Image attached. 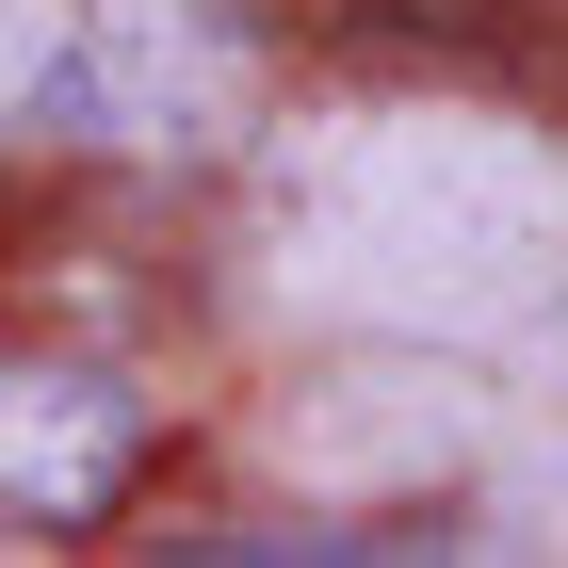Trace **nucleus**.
Segmentation results:
<instances>
[{
    "instance_id": "nucleus-1",
    "label": "nucleus",
    "mask_w": 568,
    "mask_h": 568,
    "mask_svg": "<svg viewBox=\"0 0 568 568\" xmlns=\"http://www.w3.org/2000/svg\"><path fill=\"white\" fill-rule=\"evenodd\" d=\"M33 131L98 146V163H212L261 114V49L227 0H65L33 33Z\"/></svg>"
},
{
    "instance_id": "nucleus-2",
    "label": "nucleus",
    "mask_w": 568,
    "mask_h": 568,
    "mask_svg": "<svg viewBox=\"0 0 568 568\" xmlns=\"http://www.w3.org/2000/svg\"><path fill=\"white\" fill-rule=\"evenodd\" d=\"M146 471V390L98 357H0V520H114Z\"/></svg>"
},
{
    "instance_id": "nucleus-3",
    "label": "nucleus",
    "mask_w": 568,
    "mask_h": 568,
    "mask_svg": "<svg viewBox=\"0 0 568 568\" xmlns=\"http://www.w3.org/2000/svg\"><path fill=\"white\" fill-rule=\"evenodd\" d=\"M33 33H49L33 0H0V131H17V98H33Z\"/></svg>"
}]
</instances>
